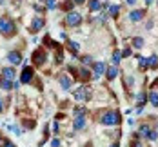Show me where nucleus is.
<instances>
[{"label": "nucleus", "mask_w": 158, "mask_h": 147, "mask_svg": "<svg viewBox=\"0 0 158 147\" xmlns=\"http://www.w3.org/2000/svg\"><path fill=\"white\" fill-rule=\"evenodd\" d=\"M156 4H158V2H156Z\"/></svg>", "instance_id": "nucleus-49"}, {"label": "nucleus", "mask_w": 158, "mask_h": 147, "mask_svg": "<svg viewBox=\"0 0 158 147\" xmlns=\"http://www.w3.org/2000/svg\"><path fill=\"white\" fill-rule=\"evenodd\" d=\"M62 145V142L58 140V138H53V142H51V147H60Z\"/></svg>", "instance_id": "nucleus-37"}, {"label": "nucleus", "mask_w": 158, "mask_h": 147, "mask_svg": "<svg viewBox=\"0 0 158 147\" xmlns=\"http://www.w3.org/2000/svg\"><path fill=\"white\" fill-rule=\"evenodd\" d=\"M0 33H2L6 38L13 36L16 33V24L9 18V16H0Z\"/></svg>", "instance_id": "nucleus-1"}, {"label": "nucleus", "mask_w": 158, "mask_h": 147, "mask_svg": "<svg viewBox=\"0 0 158 147\" xmlns=\"http://www.w3.org/2000/svg\"><path fill=\"white\" fill-rule=\"evenodd\" d=\"M87 113V109L85 107H82V105H77V107H73V116L77 118V116H85Z\"/></svg>", "instance_id": "nucleus-22"}, {"label": "nucleus", "mask_w": 158, "mask_h": 147, "mask_svg": "<svg viewBox=\"0 0 158 147\" xmlns=\"http://www.w3.org/2000/svg\"><path fill=\"white\" fill-rule=\"evenodd\" d=\"M2 111H4V100L0 98V113H2Z\"/></svg>", "instance_id": "nucleus-40"}, {"label": "nucleus", "mask_w": 158, "mask_h": 147, "mask_svg": "<svg viewBox=\"0 0 158 147\" xmlns=\"http://www.w3.org/2000/svg\"><path fill=\"white\" fill-rule=\"evenodd\" d=\"M149 67H151V69H156L158 67V56L156 55H151V56H149Z\"/></svg>", "instance_id": "nucleus-28"}, {"label": "nucleus", "mask_w": 158, "mask_h": 147, "mask_svg": "<svg viewBox=\"0 0 158 147\" xmlns=\"http://www.w3.org/2000/svg\"><path fill=\"white\" fill-rule=\"evenodd\" d=\"M58 84H60V87H62L64 91H69V89H71V85H73V80H71L67 75H64V73H62V75L58 76Z\"/></svg>", "instance_id": "nucleus-11"}, {"label": "nucleus", "mask_w": 158, "mask_h": 147, "mask_svg": "<svg viewBox=\"0 0 158 147\" xmlns=\"http://www.w3.org/2000/svg\"><path fill=\"white\" fill-rule=\"evenodd\" d=\"M0 147H16V145L11 142V140H4V138H2V145Z\"/></svg>", "instance_id": "nucleus-31"}, {"label": "nucleus", "mask_w": 158, "mask_h": 147, "mask_svg": "<svg viewBox=\"0 0 158 147\" xmlns=\"http://www.w3.org/2000/svg\"><path fill=\"white\" fill-rule=\"evenodd\" d=\"M147 100L151 102V105H153V107H158V93H156V91H151V93L147 95Z\"/></svg>", "instance_id": "nucleus-21"}, {"label": "nucleus", "mask_w": 158, "mask_h": 147, "mask_svg": "<svg viewBox=\"0 0 158 147\" xmlns=\"http://www.w3.org/2000/svg\"><path fill=\"white\" fill-rule=\"evenodd\" d=\"M111 147H120V145H118V144H113V145H111Z\"/></svg>", "instance_id": "nucleus-44"}, {"label": "nucleus", "mask_w": 158, "mask_h": 147, "mask_svg": "<svg viewBox=\"0 0 158 147\" xmlns=\"http://www.w3.org/2000/svg\"><path fill=\"white\" fill-rule=\"evenodd\" d=\"M0 89H2V91H11V89H15V87H13V82L11 80L0 78Z\"/></svg>", "instance_id": "nucleus-18"}, {"label": "nucleus", "mask_w": 158, "mask_h": 147, "mask_svg": "<svg viewBox=\"0 0 158 147\" xmlns=\"http://www.w3.org/2000/svg\"><path fill=\"white\" fill-rule=\"evenodd\" d=\"M85 125H87L85 116H77V118L73 120V129H75V131H82Z\"/></svg>", "instance_id": "nucleus-14"}, {"label": "nucleus", "mask_w": 158, "mask_h": 147, "mask_svg": "<svg viewBox=\"0 0 158 147\" xmlns=\"http://www.w3.org/2000/svg\"><path fill=\"white\" fill-rule=\"evenodd\" d=\"M80 60H82V64L84 65H93V56H91V55H84Z\"/></svg>", "instance_id": "nucleus-29"}, {"label": "nucleus", "mask_w": 158, "mask_h": 147, "mask_svg": "<svg viewBox=\"0 0 158 147\" xmlns=\"http://www.w3.org/2000/svg\"><path fill=\"white\" fill-rule=\"evenodd\" d=\"M53 133H55V134H58V133H60V125H58V122H55V124H53Z\"/></svg>", "instance_id": "nucleus-38"}, {"label": "nucleus", "mask_w": 158, "mask_h": 147, "mask_svg": "<svg viewBox=\"0 0 158 147\" xmlns=\"http://www.w3.org/2000/svg\"><path fill=\"white\" fill-rule=\"evenodd\" d=\"M33 7H35V11H38V13H42V11H44V7H42V6H33Z\"/></svg>", "instance_id": "nucleus-39"}, {"label": "nucleus", "mask_w": 158, "mask_h": 147, "mask_svg": "<svg viewBox=\"0 0 158 147\" xmlns=\"http://www.w3.org/2000/svg\"><path fill=\"white\" fill-rule=\"evenodd\" d=\"M38 2H40V4H44V2H48V0H38Z\"/></svg>", "instance_id": "nucleus-45"}, {"label": "nucleus", "mask_w": 158, "mask_h": 147, "mask_svg": "<svg viewBox=\"0 0 158 147\" xmlns=\"http://www.w3.org/2000/svg\"><path fill=\"white\" fill-rule=\"evenodd\" d=\"M145 2V6H149V4H153V0H143Z\"/></svg>", "instance_id": "nucleus-43"}, {"label": "nucleus", "mask_w": 158, "mask_h": 147, "mask_svg": "<svg viewBox=\"0 0 158 147\" xmlns=\"http://www.w3.org/2000/svg\"><path fill=\"white\" fill-rule=\"evenodd\" d=\"M46 4H48V9H56V6H58L56 0H48Z\"/></svg>", "instance_id": "nucleus-32"}, {"label": "nucleus", "mask_w": 158, "mask_h": 147, "mask_svg": "<svg viewBox=\"0 0 158 147\" xmlns=\"http://www.w3.org/2000/svg\"><path fill=\"white\" fill-rule=\"evenodd\" d=\"M143 44H145V40H143L142 36H135V38L131 40V46H133L135 49H142Z\"/></svg>", "instance_id": "nucleus-19"}, {"label": "nucleus", "mask_w": 158, "mask_h": 147, "mask_svg": "<svg viewBox=\"0 0 158 147\" xmlns=\"http://www.w3.org/2000/svg\"><path fill=\"white\" fill-rule=\"evenodd\" d=\"M73 4H75V2H73V0H67V2H64V4H62V9H65V11H67V13H69V9H71V7H73Z\"/></svg>", "instance_id": "nucleus-30"}, {"label": "nucleus", "mask_w": 158, "mask_h": 147, "mask_svg": "<svg viewBox=\"0 0 158 147\" xmlns=\"http://www.w3.org/2000/svg\"><path fill=\"white\" fill-rule=\"evenodd\" d=\"M106 11H107V15L109 16L116 18L118 13H120V6H118V4H106Z\"/></svg>", "instance_id": "nucleus-13"}, {"label": "nucleus", "mask_w": 158, "mask_h": 147, "mask_svg": "<svg viewBox=\"0 0 158 147\" xmlns=\"http://www.w3.org/2000/svg\"><path fill=\"white\" fill-rule=\"evenodd\" d=\"M133 82H135V78H133L131 75H127V76H126V87H129V84L133 85Z\"/></svg>", "instance_id": "nucleus-36"}, {"label": "nucleus", "mask_w": 158, "mask_h": 147, "mask_svg": "<svg viewBox=\"0 0 158 147\" xmlns=\"http://www.w3.org/2000/svg\"><path fill=\"white\" fill-rule=\"evenodd\" d=\"M118 73H120L118 65H111V67L106 69V76H107V80H114V78L118 76Z\"/></svg>", "instance_id": "nucleus-15"}, {"label": "nucleus", "mask_w": 158, "mask_h": 147, "mask_svg": "<svg viewBox=\"0 0 158 147\" xmlns=\"http://www.w3.org/2000/svg\"><path fill=\"white\" fill-rule=\"evenodd\" d=\"M149 133H151V127L147 125V124H143L138 127V134H140V138H147L149 136Z\"/></svg>", "instance_id": "nucleus-20"}, {"label": "nucleus", "mask_w": 158, "mask_h": 147, "mask_svg": "<svg viewBox=\"0 0 158 147\" xmlns=\"http://www.w3.org/2000/svg\"><path fill=\"white\" fill-rule=\"evenodd\" d=\"M87 9H89L91 13L100 11V9H102V2H100V0H89V2H87Z\"/></svg>", "instance_id": "nucleus-16"}, {"label": "nucleus", "mask_w": 158, "mask_h": 147, "mask_svg": "<svg viewBox=\"0 0 158 147\" xmlns=\"http://www.w3.org/2000/svg\"><path fill=\"white\" fill-rule=\"evenodd\" d=\"M138 67L145 71V69H149V58H145V56H138Z\"/></svg>", "instance_id": "nucleus-23"}, {"label": "nucleus", "mask_w": 158, "mask_h": 147, "mask_svg": "<svg viewBox=\"0 0 158 147\" xmlns=\"http://www.w3.org/2000/svg\"><path fill=\"white\" fill-rule=\"evenodd\" d=\"M131 53H133V49L131 47H126L122 51V58H127V56H131Z\"/></svg>", "instance_id": "nucleus-33"}, {"label": "nucleus", "mask_w": 158, "mask_h": 147, "mask_svg": "<svg viewBox=\"0 0 158 147\" xmlns=\"http://www.w3.org/2000/svg\"><path fill=\"white\" fill-rule=\"evenodd\" d=\"M0 144H2V136H0Z\"/></svg>", "instance_id": "nucleus-47"}, {"label": "nucleus", "mask_w": 158, "mask_h": 147, "mask_svg": "<svg viewBox=\"0 0 158 147\" xmlns=\"http://www.w3.org/2000/svg\"><path fill=\"white\" fill-rule=\"evenodd\" d=\"M143 16H145V11L143 9H135V11L129 13V20L131 22H140V20H143Z\"/></svg>", "instance_id": "nucleus-12"}, {"label": "nucleus", "mask_w": 158, "mask_h": 147, "mask_svg": "<svg viewBox=\"0 0 158 147\" xmlns=\"http://www.w3.org/2000/svg\"><path fill=\"white\" fill-rule=\"evenodd\" d=\"M73 96H75V100H78V102H87L89 96H91V91H89L85 85H80L78 89L73 93Z\"/></svg>", "instance_id": "nucleus-4"}, {"label": "nucleus", "mask_w": 158, "mask_h": 147, "mask_svg": "<svg viewBox=\"0 0 158 147\" xmlns=\"http://www.w3.org/2000/svg\"><path fill=\"white\" fill-rule=\"evenodd\" d=\"M73 2H75V4H84L85 0H73Z\"/></svg>", "instance_id": "nucleus-42"}, {"label": "nucleus", "mask_w": 158, "mask_h": 147, "mask_svg": "<svg viewBox=\"0 0 158 147\" xmlns=\"http://www.w3.org/2000/svg\"><path fill=\"white\" fill-rule=\"evenodd\" d=\"M33 76H35L33 67H29V65H24V69H22V73H20V82H22V84H29V82L33 80Z\"/></svg>", "instance_id": "nucleus-6"}, {"label": "nucleus", "mask_w": 158, "mask_h": 147, "mask_svg": "<svg viewBox=\"0 0 158 147\" xmlns=\"http://www.w3.org/2000/svg\"><path fill=\"white\" fill-rule=\"evenodd\" d=\"M65 24L71 26V27H78L80 24H82V15H80L78 11H69L65 15Z\"/></svg>", "instance_id": "nucleus-3"}, {"label": "nucleus", "mask_w": 158, "mask_h": 147, "mask_svg": "<svg viewBox=\"0 0 158 147\" xmlns=\"http://www.w3.org/2000/svg\"><path fill=\"white\" fill-rule=\"evenodd\" d=\"M156 133H158V127H156Z\"/></svg>", "instance_id": "nucleus-48"}, {"label": "nucleus", "mask_w": 158, "mask_h": 147, "mask_svg": "<svg viewBox=\"0 0 158 147\" xmlns=\"http://www.w3.org/2000/svg\"><path fill=\"white\" fill-rule=\"evenodd\" d=\"M111 62H113V65H118L120 62H122V53H120V51H114V53H113Z\"/></svg>", "instance_id": "nucleus-26"}, {"label": "nucleus", "mask_w": 158, "mask_h": 147, "mask_svg": "<svg viewBox=\"0 0 158 147\" xmlns=\"http://www.w3.org/2000/svg\"><path fill=\"white\" fill-rule=\"evenodd\" d=\"M67 49L73 53V58H77V55H78V51H80V44H78V42L69 40V42H67Z\"/></svg>", "instance_id": "nucleus-17"}, {"label": "nucleus", "mask_w": 158, "mask_h": 147, "mask_svg": "<svg viewBox=\"0 0 158 147\" xmlns=\"http://www.w3.org/2000/svg\"><path fill=\"white\" fill-rule=\"evenodd\" d=\"M0 4H4V0H0Z\"/></svg>", "instance_id": "nucleus-46"}, {"label": "nucleus", "mask_w": 158, "mask_h": 147, "mask_svg": "<svg viewBox=\"0 0 158 147\" xmlns=\"http://www.w3.org/2000/svg\"><path fill=\"white\" fill-rule=\"evenodd\" d=\"M93 78H100L102 75H106V69H107V65L106 62H93Z\"/></svg>", "instance_id": "nucleus-7"}, {"label": "nucleus", "mask_w": 158, "mask_h": 147, "mask_svg": "<svg viewBox=\"0 0 158 147\" xmlns=\"http://www.w3.org/2000/svg\"><path fill=\"white\" fill-rule=\"evenodd\" d=\"M9 131H11V133H15L16 136H18V134H22V131L18 129V127H15V125H9Z\"/></svg>", "instance_id": "nucleus-35"}, {"label": "nucleus", "mask_w": 158, "mask_h": 147, "mask_svg": "<svg viewBox=\"0 0 158 147\" xmlns=\"http://www.w3.org/2000/svg\"><path fill=\"white\" fill-rule=\"evenodd\" d=\"M127 4H129V6H135V4H136V0H126Z\"/></svg>", "instance_id": "nucleus-41"}, {"label": "nucleus", "mask_w": 158, "mask_h": 147, "mask_svg": "<svg viewBox=\"0 0 158 147\" xmlns=\"http://www.w3.org/2000/svg\"><path fill=\"white\" fill-rule=\"evenodd\" d=\"M6 58H7V62H9V64L15 65V67L18 64H22V53H20V51H9Z\"/></svg>", "instance_id": "nucleus-10"}, {"label": "nucleus", "mask_w": 158, "mask_h": 147, "mask_svg": "<svg viewBox=\"0 0 158 147\" xmlns=\"http://www.w3.org/2000/svg\"><path fill=\"white\" fill-rule=\"evenodd\" d=\"M46 27V20L44 18H40V16H35L31 20V24H29V31L35 35V33H38L40 29H44Z\"/></svg>", "instance_id": "nucleus-5"}, {"label": "nucleus", "mask_w": 158, "mask_h": 147, "mask_svg": "<svg viewBox=\"0 0 158 147\" xmlns=\"http://www.w3.org/2000/svg\"><path fill=\"white\" fill-rule=\"evenodd\" d=\"M145 102H147V95H145V91H140V93L136 95V104H138V105L142 107Z\"/></svg>", "instance_id": "nucleus-24"}, {"label": "nucleus", "mask_w": 158, "mask_h": 147, "mask_svg": "<svg viewBox=\"0 0 158 147\" xmlns=\"http://www.w3.org/2000/svg\"><path fill=\"white\" fill-rule=\"evenodd\" d=\"M33 60H35L36 65H44L48 62V53H46L44 49H36V51L33 53Z\"/></svg>", "instance_id": "nucleus-8"}, {"label": "nucleus", "mask_w": 158, "mask_h": 147, "mask_svg": "<svg viewBox=\"0 0 158 147\" xmlns=\"http://www.w3.org/2000/svg\"><path fill=\"white\" fill-rule=\"evenodd\" d=\"M64 62V49H56V53H55V64H62Z\"/></svg>", "instance_id": "nucleus-25"}, {"label": "nucleus", "mask_w": 158, "mask_h": 147, "mask_svg": "<svg viewBox=\"0 0 158 147\" xmlns=\"http://www.w3.org/2000/svg\"><path fill=\"white\" fill-rule=\"evenodd\" d=\"M78 76L80 78H82V80H89V78H91V73H89V71H87V69H85V67H82V69H78Z\"/></svg>", "instance_id": "nucleus-27"}, {"label": "nucleus", "mask_w": 158, "mask_h": 147, "mask_svg": "<svg viewBox=\"0 0 158 147\" xmlns=\"http://www.w3.org/2000/svg\"><path fill=\"white\" fill-rule=\"evenodd\" d=\"M0 75H2V78H6V80L15 82V78H16V69H15V65H7V67H4V69L0 71Z\"/></svg>", "instance_id": "nucleus-9"}, {"label": "nucleus", "mask_w": 158, "mask_h": 147, "mask_svg": "<svg viewBox=\"0 0 158 147\" xmlns=\"http://www.w3.org/2000/svg\"><path fill=\"white\" fill-rule=\"evenodd\" d=\"M156 138H158V133H156V131H153V129H151L149 136H147V140H151V142H153V140H156Z\"/></svg>", "instance_id": "nucleus-34"}, {"label": "nucleus", "mask_w": 158, "mask_h": 147, "mask_svg": "<svg viewBox=\"0 0 158 147\" xmlns=\"http://www.w3.org/2000/svg\"><path fill=\"white\" fill-rule=\"evenodd\" d=\"M120 122V114L116 113V111H107V113L102 114V118H100V124L102 125H116Z\"/></svg>", "instance_id": "nucleus-2"}]
</instances>
